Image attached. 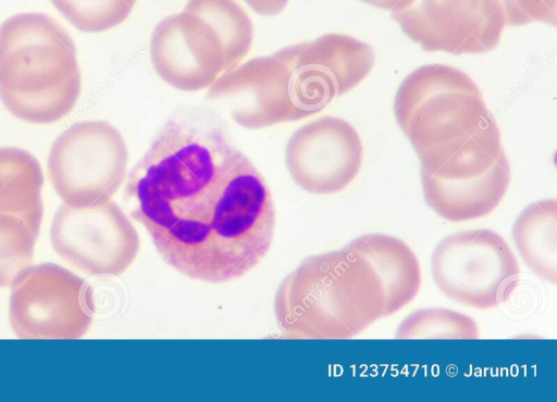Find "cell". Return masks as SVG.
Wrapping results in <instances>:
<instances>
[{
  "label": "cell",
  "instance_id": "d6986e66",
  "mask_svg": "<svg viewBox=\"0 0 557 402\" xmlns=\"http://www.w3.org/2000/svg\"><path fill=\"white\" fill-rule=\"evenodd\" d=\"M55 9L78 30L101 33L123 23L136 0H51Z\"/></svg>",
  "mask_w": 557,
  "mask_h": 402
},
{
  "label": "cell",
  "instance_id": "e0dca14e",
  "mask_svg": "<svg viewBox=\"0 0 557 402\" xmlns=\"http://www.w3.org/2000/svg\"><path fill=\"white\" fill-rule=\"evenodd\" d=\"M397 339H476V323L462 313L438 307L421 309L398 326Z\"/></svg>",
  "mask_w": 557,
  "mask_h": 402
},
{
  "label": "cell",
  "instance_id": "2e32d148",
  "mask_svg": "<svg viewBox=\"0 0 557 402\" xmlns=\"http://www.w3.org/2000/svg\"><path fill=\"white\" fill-rule=\"evenodd\" d=\"M512 239L524 261L539 277L557 282V202L545 199L528 205L512 226Z\"/></svg>",
  "mask_w": 557,
  "mask_h": 402
},
{
  "label": "cell",
  "instance_id": "277c9868",
  "mask_svg": "<svg viewBox=\"0 0 557 402\" xmlns=\"http://www.w3.org/2000/svg\"><path fill=\"white\" fill-rule=\"evenodd\" d=\"M82 89L74 41L51 16L17 13L0 25V100L30 124L66 116Z\"/></svg>",
  "mask_w": 557,
  "mask_h": 402
},
{
  "label": "cell",
  "instance_id": "7402d4cb",
  "mask_svg": "<svg viewBox=\"0 0 557 402\" xmlns=\"http://www.w3.org/2000/svg\"><path fill=\"white\" fill-rule=\"evenodd\" d=\"M367 4L379 8L381 10L392 11L397 8L404 0H360Z\"/></svg>",
  "mask_w": 557,
  "mask_h": 402
},
{
  "label": "cell",
  "instance_id": "ba28073f",
  "mask_svg": "<svg viewBox=\"0 0 557 402\" xmlns=\"http://www.w3.org/2000/svg\"><path fill=\"white\" fill-rule=\"evenodd\" d=\"M436 287L449 299L475 309L507 301L519 281L516 256L497 233L472 229L451 234L431 259Z\"/></svg>",
  "mask_w": 557,
  "mask_h": 402
},
{
  "label": "cell",
  "instance_id": "5bb4252c",
  "mask_svg": "<svg viewBox=\"0 0 557 402\" xmlns=\"http://www.w3.org/2000/svg\"><path fill=\"white\" fill-rule=\"evenodd\" d=\"M373 267L385 297V312L389 316L413 300L421 284L417 256L403 240L384 235L368 234L348 243Z\"/></svg>",
  "mask_w": 557,
  "mask_h": 402
},
{
  "label": "cell",
  "instance_id": "6da1fadb",
  "mask_svg": "<svg viewBox=\"0 0 557 402\" xmlns=\"http://www.w3.org/2000/svg\"><path fill=\"white\" fill-rule=\"evenodd\" d=\"M125 199L162 260L190 279L239 278L272 244L269 187L206 111L168 120L132 171Z\"/></svg>",
  "mask_w": 557,
  "mask_h": 402
},
{
  "label": "cell",
  "instance_id": "7c38bea8",
  "mask_svg": "<svg viewBox=\"0 0 557 402\" xmlns=\"http://www.w3.org/2000/svg\"><path fill=\"white\" fill-rule=\"evenodd\" d=\"M363 148L357 130L343 118L322 116L296 129L285 148V165L305 191L331 194L358 175Z\"/></svg>",
  "mask_w": 557,
  "mask_h": 402
},
{
  "label": "cell",
  "instance_id": "30bf717a",
  "mask_svg": "<svg viewBox=\"0 0 557 402\" xmlns=\"http://www.w3.org/2000/svg\"><path fill=\"white\" fill-rule=\"evenodd\" d=\"M50 241L60 257L87 275H121L139 250L135 226L111 199L87 208L60 205Z\"/></svg>",
  "mask_w": 557,
  "mask_h": 402
},
{
  "label": "cell",
  "instance_id": "ffe728a7",
  "mask_svg": "<svg viewBox=\"0 0 557 402\" xmlns=\"http://www.w3.org/2000/svg\"><path fill=\"white\" fill-rule=\"evenodd\" d=\"M557 0H499L506 26L541 22L555 26Z\"/></svg>",
  "mask_w": 557,
  "mask_h": 402
},
{
  "label": "cell",
  "instance_id": "ac0fdd59",
  "mask_svg": "<svg viewBox=\"0 0 557 402\" xmlns=\"http://www.w3.org/2000/svg\"><path fill=\"white\" fill-rule=\"evenodd\" d=\"M37 236L24 219L0 212V287H11L30 265Z\"/></svg>",
  "mask_w": 557,
  "mask_h": 402
},
{
  "label": "cell",
  "instance_id": "8fae6325",
  "mask_svg": "<svg viewBox=\"0 0 557 402\" xmlns=\"http://www.w3.org/2000/svg\"><path fill=\"white\" fill-rule=\"evenodd\" d=\"M391 13L424 51L457 55L495 49L506 26L499 0H404Z\"/></svg>",
  "mask_w": 557,
  "mask_h": 402
},
{
  "label": "cell",
  "instance_id": "9a60e30c",
  "mask_svg": "<svg viewBox=\"0 0 557 402\" xmlns=\"http://www.w3.org/2000/svg\"><path fill=\"white\" fill-rule=\"evenodd\" d=\"M44 176L38 160L17 147H0V212L15 215L39 234Z\"/></svg>",
  "mask_w": 557,
  "mask_h": 402
},
{
  "label": "cell",
  "instance_id": "3957f363",
  "mask_svg": "<svg viewBox=\"0 0 557 402\" xmlns=\"http://www.w3.org/2000/svg\"><path fill=\"white\" fill-rule=\"evenodd\" d=\"M273 310L281 335L292 339H348L386 317L379 277L348 243L311 255L287 274Z\"/></svg>",
  "mask_w": 557,
  "mask_h": 402
},
{
  "label": "cell",
  "instance_id": "4fadbf2b",
  "mask_svg": "<svg viewBox=\"0 0 557 402\" xmlns=\"http://www.w3.org/2000/svg\"><path fill=\"white\" fill-rule=\"evenodd\" d=\"M510 164L503 160L488 172L460 179L421 174L426 204L450 222L483 217L500 203L510 184Z\"/></svg>",
  "mask_w": 557,
  "mask_h": 402
},
{
  "label": "cell",
  "instance_id": "52a82bcc",
  "mask_svg": "<svg viewBox=\"0 0 557 402\" xmlns=\"http://www.w3.org/2000/svg\"><path fill=\"white\" fill-rule=\"evenodd\" d=\"M127 163L125 140L112 124L81 121L54 140L47 165L51 185L64 204L87 208L113 197Z\"/></svg>",
  "mask_w": 557,
  "mask_h": 402
},
{
  "label": "cell",
  "instance_id": "5b68a950",
  "mask_svg": "<svg viewBox=\"0 0 557 402\" xmlns=\"http://www.w3.org/2000/svg\"><path fill=\"white\" fill-rule=\"evenodd\" d=\"M394 114L423 172L436 169L495 122L476 84L462 71L444 64L412 71L396 92Z\"/></svg>",
  "mask_w": 557,
  "mask_h": 402
},
{
  "label": "cell",
  "instance_id": "44dd1931",
  "mask_svg": "<svg viewBox=\"0 0 557 402\" xmlns=\"http://www.w3.org/2000/svg\"><path fill=\"white\" fill-rule=\"evenodd\" d=\"M251 10L260 15L273 16L281 13L289 0H244Z\"/></svg>",
  "mask_w": 557,
  "mask_h": 402
},
{
  "label": "cell",
  "instance_id": "8992f818",
  "mask_svg": "<svg viewBox=\"0 0 557 402\" xmlns=\"http://www.w3.org/2000/svg\"><path fill=\"white\" fill-rule=\"evenodd\" d=\"M253 38L221 22L200 0L161 20L149 42L152 66L159 77L182 91L212 86L247 56Z\"/></svg>",
  "mask_w": 557,
  "mask_h": 402
},
{
  "label": "cell",
  "instance_id": "9c48e42d",
  "mask_svg": "<svg viewBox=\"0 0 557 402\" xmlns=\"http://www.w3.org/2000/svg\"><path fill=\"white\" fill-rule=\"evenodd\" d=\"M11 288L10 323L20 339H77L91 326L94 290L61 265H29Z\"/></svg>",
  "mask_w": 557,
  "mask_h": 402
},
{
  "label": "cell",
  "instance_id": "7a4b0ae2",
  "mask_svg": "<svg viewBox=\"0 0 557 402\" xmlns=\"http://www.w3.org/2000/svg\"><path fill=\"white\" fill-rule=\"evenodd\" d=\"M374 65L371 46L325 34L242 62L208 88L231 101L240 127L260 129L312 116L363 80Z\"/></svg>",
  "mask_w": 557,
  "mask_h": 402
}]
</instances>
